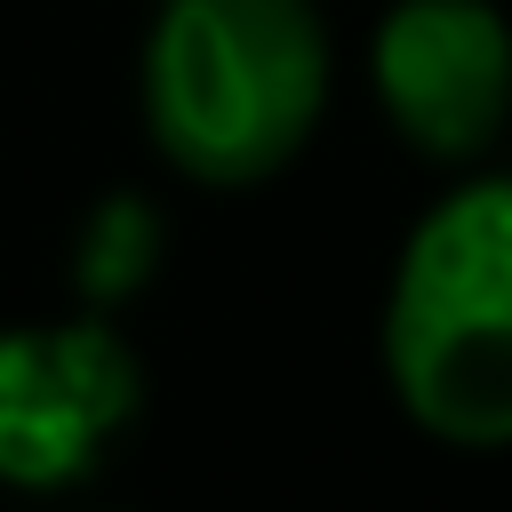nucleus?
<instances>
[{
    "label": "nucleus",
    "mask_w": 512,
    "mask_h": 512,
    "mask_svg": "<svg viewBox=\"0 0 512 512\" xmlns=\"http://www.w3.org/2000/svg\"><path fill=\"white\" fill-rule=\"evenodd\" d=\"M368 88L408 152L464 168L512 120V24L496 0H392L368 40Z\"/></svg>",
    "instance_id": "nucleus-4"
},
{
    "label": "nucleus",
    "mask_w": 512,
    "mask_h": 512,
    "mask_svg": "<svg viewBox=\"0 0 512 512\" xmlns=\"http://www.w3.org/2000/svg\"><path fill=\"white\" fill-rule=\"evenodd\" d=\"M376 344L416 432L472 456L512 448V176H472L416 216Z\"/></svg>",
    "instance_id": "nucleus-2"
},
{
    "label": "nucleus",
    "mask_w": 512,
    "mask_h": 512,
    "mask_svg": "<svg viewBox=\"0 0 512 512\" xmlns=\"http://www.w3.org/2000/svg\"><path fill=\"white\" fill-rule=\"evenodd\" d=\"M160 208L144 200V192H104L96 208H88V224H80V240H72V288H80V304L88 312H112V304H128L152 272H160Z\"/></svg>",
    "instance_id": "nucleus-5"
},
{
    "label": "nucleus",
    "mask_w": 512,
    "mask_h": 512,
    "mask_svg": "<svg viewBox=\"0 0 512 512\" xmlns=\"http://www.w3.org/2000/svg\"><path fill=\"white\" fill-rule=\"evenodd\" d=\"M336 48L312 0H160L144 32V128L184 184L280 176L328 112Z\"/></svg>",
    "instance_id": "nucleus-1"
},
{
    "label": "nucleus",
    "mask_w": 512,
    "mask_h": 512,
    "mask_svg": "<svg viewBox=\"0 0 512 512\" xmlns=\"http://www.w3.org/2000/svg\"><path fill=\"white\" fill-rule=\"evenodd\" d=\"M144 408V360L104 312L0 328V488H80Z\"/></svg>",
    "instance_id": "nucleus-3"
}]
</instances>
